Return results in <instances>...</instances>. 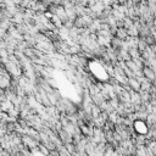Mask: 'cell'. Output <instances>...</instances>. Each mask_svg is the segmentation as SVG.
<instances>
[{
    "label": "cell",
    "mask_w": 156,
    "mask_h": 156,
    "mask_svg": "<svg viewBox=\"0 0 156 156\" xmlns=\"http://www.w3.org/2000/svg\"><path fill=\"white\" fill-rule=\"evenodd\" d=\"M89 68H90L91 73H93L99 81H106L109 78L106 70H105V68L101 66V63H99L98 61H90L89 62Z\"/></svg>",
    "instance_id": "6da1fadb"
},
{
    "label": "cell",
    "mask_w": 156,
    "mask_h": 156,
    "mask_svg": "<svg viewBox=\"0 0 156 156\" xmlns=\"http://www.w3.org/2000/svg\"><path fill=\"white\" fill-rule=\"evenodd\" d=\"M134 129L140 133V134H145L148 132V128H146V125L143 121H135L134 122Z\"/></svg>",
    "instance_id": "7a4b0ae2"
}]
</instances>
